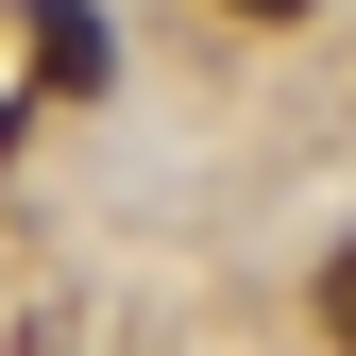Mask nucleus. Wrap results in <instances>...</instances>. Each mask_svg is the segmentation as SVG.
Wrapping results in <instances>:
<instances>
[{"mask_svg":"<svg viewBox=\"0 0 356 356\" xmlns=\"http://www.w3.org/2000/svg\"><path fill=\"white\" fill-rule=\"evenodd\" d=\"M34 85H68V102H102V85H119L102 0H34Z\"/></svg>","mask_w":356,"mask_h":356,"instance_id":"1","label":"nucleus"},{"mask_svg":"<svg viewBox=\"0 0 356 356\" xmlns=\"http://www.w3.org/2000/svg\"><path fill=\"white\" fill-rule=\"evenodd\" d=\"M323 339H339V356H356V238H339V254H323Z\"/></svg>","mask_w":356,"mask_h":356,"instance_id":"2","label":"nucleus"},{"mask_svg":"<svg viewBox=\"0 0 356 356\" xmlns=\"http://www.w3.org/2000/svg\"><path fill=\"white\" fill-rule=\"evenodd\" d=\"M220 17H305V0H220Z\"/></svg>","mask_w":356,"mask_h":356,"instance_id":"3","label":"nucleus"},{"mask_svg":"<svg viewBox=\"0 0 356 356\" xmlns=\"http://www.w3.org/2000/svg\"><path fill=\"white\" fill-rule=\"evenodd\" d=\"M17 356H68V323H34V339H17Z\"/></svg>","mask_w":356,"mask_h":356,"instance_id":"4","label":"nucleus"}]
</instances>
